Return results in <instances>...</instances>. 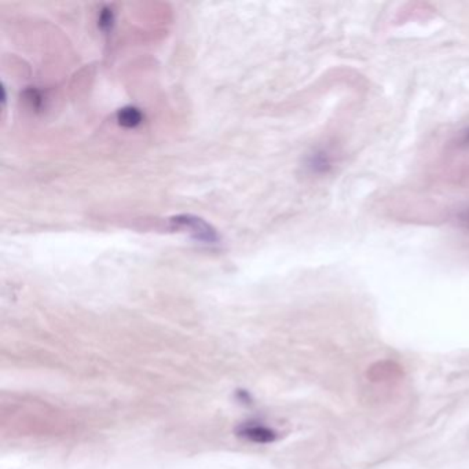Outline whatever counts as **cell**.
I'll use <instances>...</instances> for the list:
<instances>
[{"instance_id": "cell-1", "label": "cell", "mask_w": 469, "mask_h": 469, "mask_svg": "<svg viewBox=\"0 0 469 469\" xmlns=\"http://www.w3.org/2000/svg\"><path fill=\"white\" fill-rule=\"evenodd\" d=\"M169 224L173 230H183L189 233L195 241L207 245L219 244L220 238L216 230L204 219L193 215H178L169 219Z\"/></svg>"}, {"instance_id": "cell-4", "label": "cell", "mask_w": 469, "mask_h": 469, "mask_svg": "<svg viewBox=\"0 0 469 469\" xmlns=\"http://www.w3.org/2000/svg\"><path fill=\"white\" fill-rule=\"evenodd\" d=\"M115 23V14L112 11V8L106 7L101 11V15H99V28L104 30V32H108L112 29Z\"/></svg>"}, {"instance_id": "cell-2", "label": "cell", "mask_w": 469, "mask_h": 469, "mask_svg": "<svg viewBox=\"0 0 469 469\" xmlns=\"http://www.w3.org/2000/svg\"><path fill=\"white\" fill-rule=\"evenodd\" d=\"M240 437L258 443H269L276 439V432L262 425H245L241 428Z\"/></svg>"}, {"instance_id": "cell-3", "label": "cell", "mask_w": 469, "mask_h": 469, "mask_svg": "<svg viewBox=\"0 0 469 469\" xmlns=\"http://www.w3.org/2000/svg\"><path fill=\"white\" fill-rule=\"evenodd\" d=\"M117 122L126 128H135L144 122V115L138 108L127 106L117 112Z\"/></svg>"}]
</instances>
